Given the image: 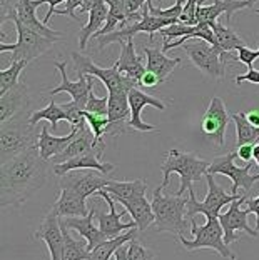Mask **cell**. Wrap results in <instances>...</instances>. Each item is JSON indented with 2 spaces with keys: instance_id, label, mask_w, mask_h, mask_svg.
Instances as JSON below:
<instances>
[{
  "instance_id": "cell-43",
  "label": "cell",
  "mask_w": 259,
  "mask_h": 260,
  "mask_svg": "<svg viewBox=\"0 0 259 260\" xmlns=\"http://www.w3.org/2000/svg\"><path fill=\"white\" fill-rule=\"evenodd\" d=\"M197 5H199V0H186L184 12H182V17H181L182 23L196 25L197 23Z\"/></svg>"
},
{
  "instance_id": "cell-47",
  "label": "cell",
  "mask_w": 259,
  "mask_h": 260,
  "mask_svg": "<svg viewBox=\"0 0 259 260\" xmlns=\"http://www.w3.org/2000/svg\"><path fill=\"white\" fill-rule=\"evenodd\" d=\"M252 155H254V144H246L236 147V157L241 158L243 162L249 164L252 160Z\"/></svg>"
},
{
  "instance_id": "cell-55",
  "label": "cell",
  "mask_w": 259,
  "mask_h": 260,
  "mask_svg": "<svg viewBox=\"0 0 259 260\" xmlns=\"http://www.w3.org/2000/svg\"><path fill=\"white\" fill-rule=\"evenodd\" d=\"M259 2V0H248V4H249V9H254V5Z\"/></svg>"
},
{
  "instance_id": "cell-40",
  "label": "cell",
  "mask_w": 259,
  "mask_h": 260,
  "mask_svg": "<svg viewBox=\"0 0 259 260\" xmlns=\"http://www.w3.org/2000/svg\"><path fill=\"white\" fill-rule=\"evenodd\" d=\"M61 107L64 109L67 115V122L70 123V127H82L85 125V117H84V109L80 107L77 102L70 100L67 104H61Z\"/></svg>"
},
{
  "instance_id": "cell-27",
  "label": "cell",
  "mask_w": 259,
  "mask_h": 260,
  "mask_svg": "<svg viewBox=\"0 0 259 260\" xmlns=\"http://www.w3.org/2000/svg\"><path fill=\"white\" fill-rule=\"evenodd\" d=\"M116 65L119 67L122 75L129 77V79H132V80H135L139 84L140 77L144 75V72L147 69L144 67L142 58L135 54L134 39L127 40L126 44L121 45V57H119V60L116 62Z\"/></svg>"
},
{
  "instance_id": "cell-33",
  "label": "cell",
  "mask_w": 259,
  "mask_h": 260,
  "mask_svg": "<svg viewBox=\"0 0 259 260\" xmlns=\"http://www.w3.org/2000/svg\"><path fill=\"white\" fill-rule=\"evenodd\" d=\"M213 30L216 35V49L224 54V52H233V50H239L241 47H244V40L239 37V35L233 30L231 27H226L217 20L213 25Z\"/></svg>"
},
{
  "instance_id": "cell-52",
  "label": "cell",
  "mask_w": 259,
  "mask_h": 260,
  "mask_svg": "<svg viewBox=\"0 0 259 260\" xmlns=\"http://www.w3.org/2000/svg\"><path fill=\"white\" fill-rule=\"evenodd\" d=\"M246 119H248L254 127L259 128V110L257 109H252L249 112H246Z\"/></svg>"
},
{
  "instance_id": "cell-13",
  "label": "cell",
  "mask_w": 259,
  "mask_h": 260,
  "mask_svg": "<svg viewBox=\"0 0 259 260\" xmlns=\"http://www.w3.org/2000/svg\"><path fill=\"white\" fill-rule=\"evenodd\" d=\"M109 180L110 179H107L102 174L97 175L94 172H89V169H80L59 177V187L77 193L79 197L87 200L91 195H96L99 190H102L109 184Z\"/></svg>"
},
{
  "instance_id": "cell-32",
  "label": "cell",
  "mask_w": 259,
  "mask_h": 260,
  "mask_svg": "<svg viewBox=\"0 0 259 260\" xmlns=\"http://www.w3.org/2000/svg\"><path fill=\"white\" fill-rule=\"evenodd\" d=\"M137 232H139V229L135 227V229L127 230V232L119 235V237L107 239L105 242H102V244H99L96 249L91 252L89 260H110V257L114 255L119 247H122L124 244H127V242H131L134 239H137Z\"/></svg>"
},
{
  "instance_id": "cell-48",
  "label": "cell",
  "mask_w": 259,
  "mask_h": 260,
  "mask_svg": "<svg viewBox=\"0 0 259 260\" xmlns=\"http://www.w3.org/2000/svg\"><path fill=\"white\" fill-rule=\"evenodd\" d=\"M159 84H161L159 77H157L156 74L149 72V70H146L144 75L140 77V80H139V85H140V87H146V88H154V87H157Z\"/></svg>"
},
{
  "instance_id": "cell-46",
  "label": "cell",
  "mask_w": 259,
  "mask_h": 260,
  "mask_svg": "<svg viewBox=\"0 0 259 260\" xmlns=\"http://www.w3.org/2000/svg\"><path fill=\"white\" fill-rule=\"evenodd\" d=\"M234 82H236V85L244 84V82L259 85V70L254 69V67H251V69H248V72H246L244 75H238L236 79H234Z\"/></svg>"
},
{
  "instance_id": "cell-7",
  "label": "cell",
  "mask_w": 259,
  "mask_h": 260,
  "mask_svg": "<svg viewBox=\"0 0 259 260\" xmlns=\"http://www.w3.org/2000/svg\"><path fill=\"white\" fill-rule=\"evenodd\" d=\"M72 60L75 65V74L82 75H94L102 82L109 93H129V90L137 87V82L122 75L119 67L114 63L112 67H101L94 63L89 57L80 55L79 52H72Z\"/></svg>"
},
{
  "instance_id": "cell-44",
  "label": "cell",
  "mask_w": 259,
  "mask_h": 260,
  "mask_svg": "<svg viewBox=\"0 0 259 260\" xmlns=\"http://www.w3.org/2000/svg\"><path fill=\"white\" fill-rule=\"evenodd\" d=\"M236 52H238L236 60L246 63V65H248V69H251L252 63H254V60H257V58H259V42H257V50H251V49H248V47L244 45Z\"/></svg>"
},
{
  "instance_id": "cell-34",
  "label": "cell",
  "mask_w": 259,
  "mask_h": 260,
  "mask_svg": "<svg viewBox=\"0 0 259 260\" xmlns=\"http://www.w3.org/2000/svg\"><path fill=\"white\" fill-rule=\"evenodd\" d=\"M231 119L236 125V147L246 144H256L259 140V128L246 119V112H238L233 114Z\"/></svg>"
},
{
  "instance_id": "cell-17",
  "label": "cell",
  "mask_w": 259,
  "mask_h": 260,
  "mask_svg": "<svg viewBox=\"0 0 259 260\" xmlns=\"http://www.w3.org/2000/svg\"><path fill=\"white\" fill-rule=\"evenodd\" d=\"M34 239L42 240L49 249L50 260H62L64 255V232L61 227V217L54 210H49L42 223L35 230Z\"/></svg>"
},
{
  "instance_id": "cell-41",
  "label": "cell",
  "mask_w": 259,
  "mask_h": 260,
  "mask_svg": "<svg viewBox=\"0 0 259 260\" xmlns=\"http://www.w3.org/2000/svg\"><path fill=\"white\" fill-rule=\"evenodd\" d=\"M127 258L129 260H154V252L144 247L137 239L127 244Z\"/></svg>"
},
{
  "instance_id": "cell-53",
  "label": "cell",
  "mask_w": 259,
  "mask_h": 260,
  "mask_svg": "<svg viewBox=\"0 0 259 260\" xmlns=\"http://www.w3.org/2000/svg\"><path fill=\"white\" fill-rule=\"evenodd\" d=\"M129 244V242H127ZM127 244H124L122 247H119V249L116 250L114 253V260H129L127 258Z\"/></svg>"
},
{
  "instance_id": "cell-42",
  "label": "cell",
  "mask_w": 259,
  "mask_h": 260,
  "mask_svg": "<svg viewBox=\"0 0 259 260\" xmlns=\"http://www.w3.org/2000/svg\"><path fill=\"white\" fill-rule=\"evenodd\" d=\"M85 110L92 112V114H97V115H107L109 114V95L97 97L92 90L89 93V100H87Z\"/></svg>"
},
{
  "instance_id": "cell-26",
  "label": "cell",
  "mask_w": 259,
  "mask_h": 260,
  "mask_svg": "<svg viewBox=\"0 0 259 260\" xmlns=\"http://www.w3.org/2000/svg\"><path fill=\"white\" fill-rule=\"evenodd\" d=\"M79 132V127H72L70 128L69 135H64V137H57V135L49 134V128L42 127L40 128V135H39V152L42 155L44 160H52L54 157H57L59 153H62L64 149L75 139V135Z\"/></svg>"
},
{
  "instance_id": "cell-45",
  "label": "cell",
  "mask_w": 259,
  "mask_h": 260,
  "mask_svg": "<svg viewBox=\"0 0 259 260\" xmlns=\"http://www.w3.org/2000/svg\"><path fill=\"white\" fill-rule=\"evenodd\" d=\"M84 0H66V7L64 9H57L55 10V15H69V17H72L74 20H80V17L79 15H75V9H80V5Z\"/></svg>"
},
{
  "instance_id": "cell-20",
  "label": "cell",
  "mask_w": 259,
  "mask_h": 260,
  "mask_svg": "<svg viewBox=\"0 0 259 260\" xmlns=\"http://www.w3.org/2000/svg\"><path fill=\"white\" fill-rule=\"evenodd\" d=\"M80 169L97 170L99 174L107 177L116 169V165L109 164V162H102V152L92 150L89 153H84V155L70 158V160H67V162L54 164V165H52V174L57 175V177H62V175H66L67 172H72V170H80Z\"/></svg>"
},
{
  "instance_id": "cell-56",
  "label": "cell",
  "mask_w": 259,
  "mask_h": 260,
  "mask_svg": "<svg viewBox=\"0 0 259 260\" xmlns=\"http://www.w3.org/2000/svg\"><path fill=\"white\" fill-rule=\"evenodd\" d=\"M256 14H259V9H256Z\"/></svg>"
},
{
  "instance_id": "cell-16",
  "label": "cell",
  "mask_w": 259,
  "mask_h": 260,
  "mask_svg": "<svg viewBox=\"0 0 259 260\" xmlns=\"http://www.w3.org/2000/svg\"><path fill=\"white\" fill-rule=\"evenodd\" d=\"M129 105H131V119L127 122V127L131 130H139V132H154L156 130L154 125H151V123H147L140 119L142 109L146 107H152L157 110L167 109L166 102H162L161 99H157L154 95H149V93L142 92L137 87L129 90Z\"/></svg>"
},
{
  "instance_id": "cell-19",
  "label": "cell",
  "mask_w": 259,
  "mask_h": 260,
  "mask_svg": "<svg viewBox=\"0 0 259 260\" xmlns=\"http://www.w3.org/2000/svg\"><path fill=\"white\" fill-rule=\"evenodd\" d=\"M31 99H28V88L23 82H19L12 87L9 92L0 95V123H5L15 117L27 114Z\"/></svg>"
},
{
  "instance_id": "cell-14",
  "label": "cell",
  "mask_w": 259,
  "mask_h": 260,
  "mask_svg": "<svg viewBox=\"0 0 259 260\" xmlns=\"http://www.w3.org/2000/svg\"><path fill=\"white\" fill-rule=\"evenodd\" d=\"M246 200H248V195H243L241 199L229 204V209L219 215V222L224 229V240L227 245L238 240V232H246L249 237H257L259 234V230L251 229L248 223V215L251 212L248 209L241 210V204H246Z\"/></svg>"
},
{
  "instance_id": "cell-28",
  "label": "cell",
  "mask_w": 259,
  "mask_h": 260,
  "mask_svg": "<svg viewBox=\"0 0 259 260\" xmlns=\"http://www.w3.org/2000/svg\"><path fill=\"white\" fill-rule=\"evenodd\" d=\"M124 209L129 212V215L132 217V220L137 223L139 232H144V230L149 229L156 220L154 210H152V202L144 197H137L132 200H122L119 202Z\"/></svg>"
},
{
  "instance_id": "cell-31",
  "label": "cell",
  "mask_w": 259,
  "mask_h": 260,
  "mask_svg": "<svg viewBox=\"0 0 259 260\" xmlns=\"http://www.w3.org/2000/svg\"><path fill=\"white\" fill-rule=\"evenodd\" d=\"M107 15H109V5L107 2L97 5L96 9H92L89 12V20L84 27L80 28L79 32V45H80V50H84L87 47V42L89 39H92L99 30L102 28V25L107 20Z\"/></svg>"
},
{
  "instance_id": "cell-18",
  "label": "cell",
  "mask_w": 259,
  "mask_h": 260,
  "mask_svg": "<svg viewBox=\"0 0 259 260\" xmlns=\"http://www.w3.org/2000/svg\"><path fill=\"white\" fill-rule=\"evenodd\" d=\"M94 197H102L105 202H107L109 205V214L107 212H101L97 209V220H99V229H101V232L105 235L107 239H114V237H119V235H122L124 232H127V230L131 229H135L137 227V223H135L134 220L132 222H127L124 223L121 220L122 218V214H119V212L116 210V200L110 193H107L102 188V190H99Z\"/></svg>"
},
{
  "instance_id": "cell-30",
  "label": "cell",
  "mask_w": 259,
  "mask_h": 260,
  "mask_svg": "<svg viewBox=\"0 0 259 260\" xmlns=\"http://www.w3.org/2000/svg\"><path fill=\"white\" fill-rule=\"evenodd\" d=\"M104 190L114 197L116 202H122V200H132L137 197H144L147 192V182L144 179L137 180H109V184L104 187Z\"/></svg>"
},
{
  "instance_id": "cell-8",
  "label": "cell",
  "mask_w": 259,
  "mask_h": 260,
  "mask_svg": "<svg viewBox=\"0 0 259 260\" xmlns=\"http://www.w3.org/2000/svg\"><path fill=\"white\" fill-rule=\"evenodd\" d=\"M206 182H208V195L203 202H199L196 197V192L191 187L189 190V197H187V210H186V217L191 218L196 217L197 214H203L206 217H219L221 215V209L227 204L234 202V200L241 199L243 195L238 193L234 195L231 192H226L219 184L216 182L213 174H206Z\"/></svg>"
},
{
  "instance_id": "cell-23",
  "label": "cell",
  "mask_w": 259,
  "mask_h": 260,
  "mask_svg": "<svg viewBox=\"0 0 259 260\" xmlns=\"http://www.w3.org/2000/svg\"><path fill=\"white\" fill-rule=\"evenodd\" d=\"M40 5H42L40 0H17V2L14 4L17 19H19L22 23H25V25L28 28H32V30L42 34V35H45V37L59 40L61 39V34L49 28L44 22H40L37 19V15H35V10H37Z\"/></svg>"
},
{
  "instance_id": "cell-24",
  "label": "cell",
  "mask_w": 259,
  "mask_h": 260,
  "mask_svg": "<svg viewBox=\"0 0 259 260\" xmlns=\"http://www.w3.org/2000/svg\"><path fill=\"white\" fill-rule=\"evenodd\" d=\"M92 150H99L96 147V139H94V132L91 130V127L82 125L79 127V132L75 135V139L70 142V144L64 149L62 153H59L57 157L52 158V164H62L67 162L70 158H75L79 155H84V153H89ZM102 152V150H99ZM104 153V152H102Z\"/></svg>"
},
{
  "instance_id": "cell-1",
  "label": "cell",
  "mask_w": 259,
  "mask_h": 260,
  "mask_svg": "<svg viewBox=\"0 0 259 260\" xmlns=\"http://www.w3.org/2000/svg\"><path fill=\"white\" fill-rule=\"evenodd\" d=\"M50 172L37 145L4 162L0 165V205L20 207L45 184Z\"/></svg>"
},
{
  "instance_id": "cell-5",
  "label": "cell",
  "mask_w": 259,
  "mask_h": 260,
  "mask_svg": "<svg viewBox=\"0 0 259 260\" xmlns=\"http://www.w3.org/2000/svg\"><path fill=\"white\" fill-rule=\"evenodd\" d=\"M204 225L199 227L197 222H196V217L191 218V232L194 235L192 240H187L184 235L178 237V244L186 249L187 252H194V250H199V249H211V250H216L222 258H227V260H238L236 253H234L229 245L226 244L224 240V229H222L221 222H219V217H206Z\"/></svg>"
},
{
  "instance_id": "cell-37",
  "label": "cell",
  "mask_w": 259,
  "mask_h": 260,
  "mask_svg": "<svg viewBox=\"0 0 259 260\" xmlns=\"http://www.w3.org/2000/svg\"><path fill=\"white\" fill-rule=\"evenodd\" d=\"M27 62H12L10 67L4 69L0 72V95L9 92L12 87L19 84V75L23 69H25Z\"/></svg>"
},
{
  "instance_id": "cell-22",
  "label": "cell",
  "mask_w": 259,
  "mask_h": 260,
  "mask_svg": "<svg viewBox=\"0 0 259 260\" xmlns=\"http://www.w3.org/2000/svg\"><path fill=\"white\" fill-rule=\"evenodd\" d=\"M249 7L248 0H213L211 5L199 4L197 5V23H208L213 27L219 20L221 15L227 17V23L231 22V17L234 12L243 10Z\"/></svg>"
},
{
  "instance_id": "cell-36",
  "label": "cell",
  "mask_w": 259,
  "mask_h": 260,
  "mask_svg": "<svg viewBox=\"0 0 259 260\" xmlns=\"http://www.w3.org/2000/svg\"><path fill=\"white\" fill-rule=\"evenodd\" d=\"M40 120H47L52 125V128H54V132L57 130L59 127V122L61 120H67V115L66 112H64V109L61 107L59 104L54 102V99H50V102L47 107L40 109V110H35L34 114L28 117V122H31V125H37V123Z\"/></svg>"
},
{
  "instance_id": "cell-3",
  "label": "cell",
  "mask_w": 259,
  "mask_h": 260,
  "mask_svg": "<svg viewBox=\"0 0 259 260\" xmlns=\"http://www.w3.org/2000/svg\"><path fill=\"white\" fill-rule=\"evenodd\" d=\"M211 162L199 158L194 152H181L178 149H169L164 162L161 165L162 170V187L166 188L169 185V179L172 174H178L181 179L179 190L176 195H184L186 190L192 187V182L203 180L209 170Z\"/></svg>"
},
{
  "instance_id": "cell-39",
  "label": "cell",
  "mask_w": 259,
  "mask_h": 260,
  "mask_svg": "<svg viewBox=\"0 0 259 260\" xmlns=\"http://www.w3.org/2000/svg\"><path fill=\"white\" fill-rule=\"evenodd\" d=\"M146 5H147V9H149V12L152 15L161 17V19H167L174 23L181 22L182 12H184V0H176V4L169 9H157V7H154V4H152L151 0H147Z\"/></svg>"
},
{
  "instance_id": "cell-49",
  "label": "cell",
  "mask_w": 259,
  "mask_h": 260,
  "mask_svg": "<svg viewBox=\"0 0 259 260\" xmlns=\"http://www.w3.org/2000/svg\"><path fill=\"white\" fill-rule=\"evenodd\" d=\"M40 2H42V4H49V12H47V15L44 17V23H45V25H47V23H49L50 22V19H52V15H55V7H57V5H61V4H64V2H66V0H40Z\"/></svg>"
},
{
  "instance_id": "cell-2",
  "label": "cell",
  "mask_w": 259,
  "mask_h": 260,
  "mask_svg": "<svg viewBox=\"0 0 259 260\" xmlns=\"http://www.w3.org/2000/svg\"><path fill=\"white\" fill-rule=\"evenodd\" d=\"M7 20H12L15 23L17 30V42L15 44H0V52H12V62H32L37 57L44 55L47 50H50L59 40L45 37V35L39 34L28 28L25 23H22L15 15L14 4L9 0H0V25H4Z\"/></svg>"
},
{
  "instance_id": "cell-10",
  "label": "cell",
  "mask_w": 259,
  "mask_h": 260,
  "mask_svg": "<svg viewBox=\"0 0 259 260\" xmlns=\"http://www.w3.org/2000/svg\"><path fill=\"white\" fill-rule=\"evenodd\" d=\"M149 9H147V5H144L142 9V19L137 20V22H131L127 23V25L121 27L119 30H114L110 32L107 35H102V37L96 39L97 40V47L99 49H104V47H107L109 44H126L127 40L134 39L137 34H149V39L151 42L154 40V34L159 32L161 28H166L169 25H172L174 22H170L167 19H161V17H156L152 15L151 12H147Z\"/></svg>"
},
{
  "instance_id": "cell-9",
  "label": "cell",
  "mask_w": 259,
  "mask_h": 260,
  "mask_svg": "<svg viewBox=\"0 0 259 260\" xmlns=\"http://www.w3.org/2000/svg\"><path fill=\"white\" fill-rule=\"evenodd\" d=\"M182 49L189 55L194 67H197L203 74L213 77L216 80H222L226 77L227 58L231 57V52L221 54L214 45H211L206 40L199 39L196 44H184Z\"/></svg>"
},
{
  "instance_id": "cell-35",
  "label": "cell",
  "mask_w": 259,
  "mask_h": 260,
  "mask_svg": "<svg viewBox=\"0 0 259 260\" xmlns=\"http://www.w3.org/2000/svg\"><path fill=\"white\" fill-rule=\"evenodd\" d=\"M62 232H64V255L62 260H89L91 250L87 249V242L75 240L70 232L67 230V225L61 222Z\"/></svg>"
},
{
  "instance_id": "cell-25",
  "label": "cell",
  "mask_w": 259,
  "mask_h": 260,
  "mask_svg": "<svg viewBox=\"0 0 259 260\" xmlns=\"http://www.w3.org/2000/svg\"><path fill=\"white\" fill-rule=\"evenodd\" d=\"M142 52L147 60L146 69L149 70V72L156 74L159 77V80H161V84H164V82L167 80V77L172 74V70L182 62L181 58L167 57L166 52L162 49H159V47H144Z\"/></svg>"
},
{
  "instance_id": "cell-50",
  "label": "cell",
  "mask_w": 259,
  "mask_h": 260,
  "mask_svg": "<svg viewBox=\"0 0 259 260\" xmlns=\"http://www.w3.org/2000/svg\"><path fill=\"white\" fill-rule=\"evenodd\" d=\"M246 205H248V210L251 214L256 215V230H259V195L246 200Z\"/></svg>"
},
{
  "instance_id": "cell-4",
  "label": "cell",
  "mask_w": 259,
  "mask_h": 260,
  "mask_svg": "<svg viewBox=\"0 0 259 260\" xmlns=\"http://www.w3.org/2000/svg\"><path fill=\"white\" fill-rule=\"evenodd\" d=\"M164 190L166 188L159 185L152 197V210L156 215L152 229L156 232H167L174 237H181L187 232V197L166 195Z\"/></svg>"
},
{
  "instance_id": "cell-11",
  "label": "cell",
  "mask_w": 259,
  "mask_h": 260,
  "mask_svg": "<svg viewBox=\"0 0 259 260\" xmlns=\"http://www.w3.org/2000/svg\"><path fill=\"white\" fill-rule=\"evenodd\" d=\"M236 150L234 152H229L227 155H222V157H216L213 162L209 165V174L213 175H224L227 179L233 180V187H231V193L238 195L239 190L243 192L244 195H248V192L251 190V187L259 182V172L257 174H251V169H252V164L254 162H249L239 167V165L234 164L236 160ZM241 193V195H243Z\"/></svg>"
},
{
  "instance_id": "cell-15",
  "label": "cell",
  "mask_w": 259,
  "mask_h": 260,
  "mask_svg": "<svg viewBox=\"0 0 259 260\" xmlns=\"http://www.w3.org/2000/svg\"><path fill=\"white\" fill-rule=\"evenodd\" d=\"M54 67L59 70L61 74V84L59 87L52 88L49 90L50 95H57L61 92H67L70 97H72L74 102H77L82 109L85 110V105H87V100H89V93L94 90V75H82L77 77V80H69L67 77V63L66 62H54Z\"/></svg>"
},
{
  "instance_id": "cell-6",
  "label": "cell",
  "mask_w": 259,
  "mask_h": 260,
  "mask_svg": "<svg viewBox=\"0 0 259 260\" xmlns=\"http://www.w3.org/2000/svg\"><path fill=\"white\" fill-rule=\"evenodd\" d=\"M28 117H15L9 122L0 123V162L2 164L39 144L40 134L34 130Z\"/></svg>"
},
{
  "instance_id": "cell-29",
  "label": "cell",
  "mask_w": 259,
  "mask_h": 260,
  "mask_svg": "<svg viewBox=\"0 0 259 260\" xmlns=\"http://www.w3.org/2000/svg\"><path fill=\"white\" fill-rule=\"evenodd\" d=\"M50 210H54L59 217H84L89 214L91 209H87L85 199L79 197L77 193L61 188V195H59L57 202L54 204Z\"/></svg>"
},
{
  "instance_id": "cell-21",
  "label": "cell",
  "mask_w": 259,
  "mask_h": 260,
  "mask_svg": "<svg viewBox=\"0 0 259 260\" xmlns=\"http://www.w3.org/2000/svg\"><path fill=\"white\" fill-rule=\"evenodd\" d=\"M97 214V205H92L89 214L84 217H62L61 222L64 225H67V229L75 230L80 237H84L87 242V249L91 252L96 249L99 244L107 240V237L101 232V229L94 225V217Z\"/></svg>"
},
{
  "instance_id": "cell-12",
  "label": "cell",
  "mask_w": 259,
  "mask_h": 260,
  "mask_svg": "<svg viewBox=\"0 0 259 260\" xmlns=\"http://www.w3.org/2000/svg\"><path fill=\"white\" fill-rule=\"evenodd\" d=\"M231 120L233 119H231V115H229L226 104L222 102V99L213 97L201 120L203 134L206 135V139L209 142H213L214 145L222 147L226 139V130Z\"/></svg>"
},
{
  "instance_id": "cell-51",
  "label": "cell",
  "mask_w": 259,
  "mask_h": 260,
  "mask_svg": "<svg viewBox=\"0 0 259 260\" xmlns=\"http://www.w3.org/2000/svg\"><path fill=\"white\" fill-rule=\"evenodd\" d=\"M101 4H105V0H84L80 5V14H89L92 9H96Z\"/></svg>"
},
{
  "instance_id": "cell-54",
  "label": "cell",
  "mask_w": 259,
  "mask_h": 260,
  "mask_svg": "<svg viewBox=\"0 0 259 260\" xmlns=\"http://www.w3.org/2000/svg\"><path fill=\"white\" fill-rule=\"evenodd\" d=\"M252 160L259 167V144H254V155H252Z\"/></svg>"
},
{
  "instance_id": "cell-38",
  "label": "cell",
  "mask_w": 259,
  "mask_h": 260,
  "mask_svg": "<svg viewBox=\"0 0 259 260\" xmlns=\"http://www.w3.org/2000/svg\"><path fill=\"white\" fill-rule=\"evenodd\" d=\"M204 27V23H196V25H187V23H182V22H178V23H172V25H169L166 28H161L159 34L164 37V44H169L170 40L176 39V37H189L191 34L201 30Z\"/></svg>"
}]
</instances>
